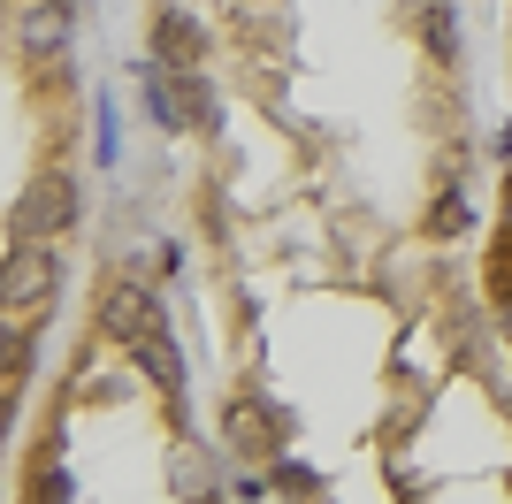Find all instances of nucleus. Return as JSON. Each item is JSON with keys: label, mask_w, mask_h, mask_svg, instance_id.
I'll return each instance as SVG.
<instances>
[{"label": "nucleus", "mask_w": 512, "mask_h": 504, "mask_svg": "<svg viewBox=\"0 0 512 504\" xmlns=\"http://www.w3.org/2000/svg\"><path fill=\"white\" fill-rule=\"evenodd\" d=\"M0 291H8V306H46V298H54V252H46L39 237H16V245H8V268H0Z\"/></svg>", "instance_id": "1"}, {"label": "nucleus", "mask_w": 512, "mask_h": 504, "mask_svg": "<svg viewBox=\"0 0 512 504\" xmlns=\"http://www.w3.org/2000/svg\"><path fill=\"white\" fill-rule=\"evenodd\" d=\"M62 222H69V184H62V176L23 184V199H16V237H54Z\"/></svg>", "instance_id": "2"}, {"label": "nucleus", "mask_w": 512, "mask_h": 504, "mask_svg": "<svg viewBox=\"0 0 512 504\" xmlns=\"http://www.w3.org/2000/svg\"><path fill=\"white\" fill-rule=\"evenodd\" d=\"M62 39H69V8H62V0H31V8H16V46L31 54V62L62 54Z\"/></svg>", "instance_id": "3"}, {"label": "nucleus", "mask_w": 512, "mask_h": 504, "mask_svg": "<svg viewBox=\"0 0 512 504\" xmlns=\"http://www.w3.org/2000/svg\"><path fill=\"white\" fill-rule=\"evenodd\" d=\"M153 321H161V306H153L146 283H115V291H107V306H100V329H107V336H130V344H138Z\"/></svg>", "instance_id": "4"}, {"label": "nucleus", "mask_w": 512, "mask_h": 504, "mask_svg": "<svg viewBox=\"0 0 512 504\" xmlns=\"http://www.w3.org/2000/svg\"><path fill=\"white\" fill-rule=\"evenodd\" d=\"M138 367L161 382V398H184V359H176V344H169V329H161V321L138 336Z\"/></svg>", "instance_id": "5"}, {"label": "nucleus", "mask_w": 512, "mask_h": 504, "mask_svg": "<svg viewBox=\"0 0 512 504\" xmlns=\"http://www.w3.org/2000/svg\"><path fill=\"white\" fill-rule=\"evenodd\" d=\"M161 62H169L176 77H192V69H199V23L176 16V8L161 16Z\"/></svg>", "instance_id": "6"}, {"label": "nucleus", "mask_w": 512, "mask_h": 504, "mask_svg": "<svg viewBox=\"0 0 512 504\" xmlns=\"http://www.w3.org/2000/svg\"><path fill=\"white\" fill-rule=\"evenodd\" d=\"M169 489L176 497H214V466H207V451H192V443H184V451H176V474H169Z\"/></svg>", "instance_id": "7"}, {"label": "nucleus", "mask_w": 512, "mask_h": 504, "mask_svg": "<svg viewBox=\"0 0 512 504\" xmlns=\"http://www.w3.org/2000/svg\"><path fill=\"white\" fill-rule=\"evenodd\" d=\"M230 443H237V451H253V459L268 451V420H260V405H230Z\"/></svg>", "instance_id": "8"}, {"label": "nucleus", "mask_w": 512, "mask_h": 504, "mask_svg": "<svg viewBox=\"0 0 512 504\" xmlns=\"http://www.w3.org/2000/svg\"><path fill=\"white\" fill-rule=\"evenodd\" d=\"M421 31H428V54H451V46H459V23H451L436 0H421Z\"/></svg>", "instance_id": "9"}, {"label": "nucleus", "mask_w": 512, "mask_h": 504, "mask_svg": "<svg viewBox=\"0 0 512 504\" xmlns=\"http://www.w3.org/2000/svg\"><path fill=\"white\" fill-rule=\"evenodd\" d=\"M459 230H467V199L451 191V199H436V207H428V237H459Z\"/></svg>", "instance_id": "10"}, {"label": "nucleus", "mask_w": 512, "mask_h": 504, "mask_svg": "<svg viewBox=\"0 0 512 504\" xmlns=\"http://www.w3.org/2000/svg\"><path fill=\"white\" fill-rule=\"evenodd\" d=\"M276 489H283V497H321V482L306 474V466H283V474H276Z\"/></svg>", "instance_id": "11"}, {"label": "nucleus", "mask_w": 512, "mask_h": 504, "mask_svg": "<svg viewBox=\"0 0 512 504\" xmlns=\"http://www.w3.org/2000/svg\"><path fill=\"white\" fill-rule=\"evenodd\" d=\"M497 321H505V336H512V291H497Z\"/></svg>", "instance_id": "12"}, {"label": "nucleus", "mask_w": 512, "mask_h": 504, "mask_svg": "<svg viewBox=\"0 0 512 504\" xmlns=\"http://www.w3.org/2000/svg\"><path fill=\"white\" fill-rule=\"evenodd\" d=\"M505 214H512V184H505Z\"/></svg>", "instance_id": "13"}]
</instances>
